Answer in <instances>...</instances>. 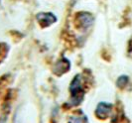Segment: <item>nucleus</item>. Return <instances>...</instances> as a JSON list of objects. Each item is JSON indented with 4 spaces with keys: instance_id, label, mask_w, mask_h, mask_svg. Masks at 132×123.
Masks as SVG:
<instances>
[{
    "instance_id": "1",
    "label": "nucleus",
    "mask_w": 132,
    "mask_h": 123,
    "mask_svg": "<svg viewBox=\"0 0 132 123\" xmlns=\"http://www.w3.org/2000/svg\"><path fill=\"white\" fill-rule=\"evenodd\" d=\"M37 18H38V21L44 26L50 25V24H52L53 22L56 21V18L51 13H40L38 14Z\"/></svg>"
}]
</instances>
